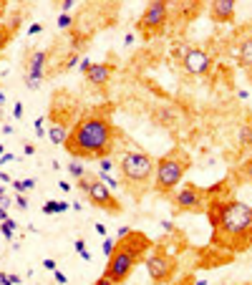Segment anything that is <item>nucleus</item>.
I'll use <instances>...</instances> for the list:
<instances>
[{
	"label": "nucleus",
	"mask_w": 252,
	"mask_h": 285,
	"mask_svg": "<svg viewBox=\"0 0 252 285\" xmlns=\"http://www.w3.org/2000/svg\"><path fill=\"white\" fill-rule=\"evenodd\" d=\"M174 209L177 212H207V192H202L197 184H184L182 189H177L172 194Z\"/></svg>",
	"instance_id": "nucleus-7"
},
{
	"label": "nucleus",
	"mask_w": 252,
	"mask_h": 285,
	"mask_svg": "<svg viewBox=\"0 0 252 285\" xmlns=\"http://www.w3.org/2000/svg\"><path fill=\"white\" fill-rule=\"evenodd\" d=\"M8 209H11V197H8V192L3 189V192H0V222L8 217Z\"/></svg>",
	"instance_id": "nucleus-19"
},
{
	"label": "nucleus",
	"mask_w": 252,
	"mask_h": 285,
	"mask_svg": "<svg viewBox=\"0 0 252 285\" xmlns=\"http://www.w3.org/2000/svg\"><path fill=\"white\" fill-rule=\"evenodd\" d=\"M99 169H101L104 174H109V172L114 169V159H111V157H104V159H99Z\"/></svg>",
	"instance_id": "nucleus-24"
},
{
	"label": "nucleus",
	"mask_w": 252,
	"mask_h": 285,
	"mask_svg": "<svg viewBox=\"0 0 252 285\" xmlns=\"http://www.w3.org/2000/svg\"><path fill=\"white\" fill-rule=\"evenodd\" d=\"M13 187H16V192L18 194H23V192H31L33 187H36V179H13Z\"/></svg>",
	"instance_id": "nucleus-18"
},
{
	"label": "nucleus",
	"mask_w": 252,
	"mask_h": 285,
	"mask_svg": "<svg viewBox=\"0 0 252 285\" xmlns=\"http://www.w3.org/2000/svg\"><path fill=\"white\" fill-rule=\"evenodd\" d=\"M73 247H76V252H78L86 262H91V252H89V247H86V242H83V240H76V242H73Z\"/></svg>",
	"instance_id": "nucleus-23"
},
{
	"label": "nucleus",
	"mask_w": 252,
	"mask_h": 285,
	"mask_svg": "<svg viewBox=\"0 0 252 285\" xmlns=\"http://www.w3.org/2000/svg\"><path fill=\"white\" fill-rule=\"evenodd\" d=\"M192 167V159L184 149H172L169 154H164L161 159H156V169H154V189L164 197H172L177 184L182 182L184 172Z\"/></svg>",
	"instance_id": "nucleus-5"
},
{
	"label": "nucleus",
	"mask_w": 252,
	"mask_h": 285,
	"mask_svg": "<svg viewBox=\"0 0 252 285\" xmlns=\"http://www.w3.org/2000/svg\"><path fill=\"white\" fill-rule=\"evenodd\" d=\"M68 174L76 177V179H81V177H86V167H83L81 162H71V164H68Z\"/></svg>",
	"instance_id": "nucleus-21"
},
{
	"label": "nucleus",
	"mask_w": 252,
	"mask_h": 285,
	"mask_svg": "<svg viewBox=\"0 0 252 285\" xmlns=\"http://www.w3.org/2000/svg\"><path fill=\"white\" fill-rule=\"evenodd\" d=\"M244 172H247V179H249V182H252V159H249V162H247V169H244Z\"/></svg>",
	"instance_id": "nucleus-46"
},
{
	"label": "nucleus",
	"mask_w": 252,
	"mask_h": 285,
	"mask_svg": "<svg viewBox=\"0 0 252 285\" xmlns=\"http://www.w3.org/2000/svg\"><path fill=\"white\" fill-rule=\"evenodd\" d=\"M0 111H3V109H0Z\"/></svg>",
	"instance_id": "nucleus-52"
},
{
	"label": "nucleus",
	"mask_w": 252,
	"mask_h": 285,
	"mask_svg": "<svg viewBox=\"0 0 252 285\" xmlns=\"http://www.w3.org/2000/svg\"><path fill=\"white\" fill-rule=\"evenodd\" d=\"M89 66H91V61H89V58H83V61H81V66H78V68H81V74H86V71H89Z\"/></svg>",
	"instance_id": "nucleus-43"
},
{
	"label": "nucleus",
	"mask_w": 252,
	"mask_h": 285,
	"mask_svg": "<svg viewBox=\"0 0 252 285\" xmlns=\"http://www.w3.org/2000/svg\"><path fill=\"white\" fill-rule=\"evenodd\" d=\"M111 71H114L111 63H91L83 76H86L89 84H94V86H106L109 79H111Z\"/></svg>",
	"instance_id": "nucleus-13"
},
{
	"label": "nucleus",
	"mask_w": 252,
	"mask_h": 285,
	"mask_svg": "<svg viewBox=\"0 0 252 285\" xmlns=\"http://www.w3.org/2000/svg\"><path fill=\"white\" fill-rule=\"evenodd\" d=\"M16 204L26 212V209H28V197H26V194H18V197H16Z\"/></svg>",
	"instance_id": "nucleus-28"
},
{
	"label": "nucleus",
	"mask_w": 252,
	"mask_h": 285,
	"mask_svg": "<svg viewBox=\"0 0 252 285\" xmlns=\"http://www.w3.org/2000/svg\"><path fill=\"white\" fill-rule=\"evenodd\" d=\"M6 154V149H3V144H0V157H3Z\"/></svg>",
	"instance_id": "nucleus-51"
},
{
	"label": "nucleus",
	"mask_w": 252,
	"mask_h": 285,
	"mask_svg": "<svg viewBox=\"0 0 252 285\" xmlns=\"http://www.w3.org/2000/svg\"><path fill=\"white\" fill-rule=\"evenodd\" d=\"M58 189H63V192H68V189H71V184H68V182H58Z\"/></svg>",
	"instance_id": "nucleus-47"
},
{
	"label": "nucleus",
	"mask_w": 252,
	"mask_h": 285,
	"mask_svg": "<svg viewBox=\"0 0 252 285\" xmlns=\"http://www.w3.org/2000/svg\"><path fill=\"white\" fill-rule=\"evenodd\" d=\"M239 63H242L247 71H252V38H244V41L239 43Z\"/></svg>",
	"instance_id": "nucleus-14"
},
{
	"label": "nucleus",
	"mask_w": 252,
	"mask_h": 285,
	"mask_svg": "<svg viewBox=\"0 0 252 285\" xmlns=\"http://www.w3.org/2000/svg\"><path fill=\"white\" fill-rule=\"evenodd\" d=\"M71 209H76V212H81V209H83V204H81V202H71Z\"/></svg>",
	"instance_id": "nucleus-48"
},
{
	"label": "nucleus",
	"mask_w": 252,
	"mask_h": 285,
	"mask_svg": "<svg viewBox=\"0 0 252 285\" xmlns=\"http://www.w3.org/2000/svg\"><path fill=\"white\" fill-rule=\"evenodd\" d=\"M209 16L217 23H232L234 21V3L232 0H214L209 6Z\"/></svg>",
	"instance_id": "nucleus-12"
},
{
	"label": "nucleus",
	"mask_w": 252,
	"mask_h": 285,
	"mask_svg": "<svg viewBox=\"0 0 252 285\" xmlns=\"http://www.w3.org/2000/svg\"><path fill=\"white\" fill-rule=\"evenodd\" d=\"M144 260H146V272H149L151 282H156V285L172 282V277L177 272V257L174 255H169L166 250H154Z\"/></svg>",
	"instance_id": "nucleus-6"
},
{
	"label": "nucleus",
	"mask_w": 252,
	"mask_h": 285,
	"mask_svg": "<svg viewBox=\"0 0 252 285\" xmlns=\"http://www.w3.org/2000/svg\"><path fill=\"white\" fill-rule=\"evenodd\" d=\"M0 182H3V184H13V177L8 172H0Z\"/></svg>",
	"instance_id": "nucleus-37"
},
{
	"label": "nucleus",
	"mask_w": 252,
	"mask_h": 285,
	"mask_svg": "<svg viewBox=\"0 0 252 285\" xmlns=\"http://www.w3.org/2000/svg\"><path fill=\"white\" fill-rule=\"evenodd\" d=\"M212 245L239 252L252 245V204L239 199H212L207 204Z\"/></svg>",
	"instance_id": "nucleus-1"
},
{
	"label": "nucleus",
	"mask_w": 252,
	"mask_h": 285,
	"mask_svg": "<svg viewBox=\"0 0 252 285\" xmlns=\"http://www.w3.org/2000/svg\"><path fill=\"white\" fill-rule=\"evenodd\" d=\"M46 63H48V51H31L26 56V86L31 91L41 89V81L46 76Z\"/></svg>",
	"instance_id": "nucleus-10"
},
{
	"label": "nucleus",
	"mask_w": 252,
	"mask_h": 285,
	"mask_svg": "<svg viewBox=\"0 0 252 285\" xmlns=\"http://www.w3.org/2000/svg\"><path fill=\"white\" fill-rule=\"evenodd\" d=\"M94 230H96V232H99L101 237H106V225H101V222H96V225H94Z\"/></svg>",
	"instance_id": "nucleus-38"
},
{
	"label": "nucleus",
	"mask_w": 252,
	"mask_h": 285,
	"mask_svg": "<svg viewBox=\"0 0 252 285\" xmlns=\"http://www.w3.org/2000/svg\"><path fill=\"white\" fill-rule=\"evenodd\" d=\"M114 247H116V240H111V237H106V240H104V245H101V250H104V255H106V257H111Z\"/></svg>",
	"instance_id": "nucleus-25"
},
{
	"label": "nucleus",
	"mask_w": 252,
	"mask_h": 285,
	"mask_svg": "<svg viewBox=\"0 0 252 285\" xmlns=\"http://www.w3.org/2000/svg\"><path fill=\"white\" fill-rule=\"evenodd\" d=\"M53 277H56V280H58V282H66V275H63V272H58V270H56V272H53Z\"/></svg>",
	"instance_id": "nucleus-45"
},
{
	"label": "nucleus",
	"mask_w": 252,
	"mask_h": 285,
	"mask_svg": "<svg viewBox=\"0 0 252 285\" xmlns=\"http://www.w3.org/2000/svg\"><path fill=\"white\" fill-rule=\"evenodd\" d=\"M43 267L51 270V272H56V260H53V257H46V260H43Z\"/></svg>",
	"instance_id": "nucleus-32"
},
{
	"label": "nucleus",
	"mask_w": 252,
	"mask_h": 285,
	"mask_svg": "<svg viewBox=\"0 0 252 285\" xmlns=\"http://www.w3.org/2000/svg\"><path fill=\"white\" fill-rule=\"evenodd\" d=\"M6 106V94H3V89H0V109Z\"/></svg>",
	"instance_id": "nucleus-50"
},
{
	"label": "nucleus",
	"mask_w": 252,
	"mask_h": 285,
	"mask_svg": "<svg viewBox=\"0 0 252 285\" xmlns=\"http://www.w3.org/2000/svg\"><path fill=\"white\" fill-rule=\"evenodd\" d=\"M166 18H169V6L156 0V3L146 6V11L141 13L139 18V31L144 33V38L154 36V33H161L164 26H166Z\"/></svg>",
	"instance_id": "nucleus-8"
},
{
	"label": "nucleus",
	"mask_w": 252,
	"mask_h": 285,
	"mask_svg": "<svg viewBox=\"0 0 252 285\" xmlns=\"http://www.w3.org/2000/svg\"><path fill=\"white\" fill-rule=\"evenodd\" d=\"M13 116H16V119H23V104H16V106H13Z\"/></svg>",
	"instance_id": "nucleus-34"
},
{
	"label": "nucleus",
	"mask_w": 252,
	"mask_h": 285,
	"mask_svg": "<svg viewBox=\"0 0 252 285\" xmlns=\"http://www.w3.org/2000/svg\"><path fill=\"white\" fill-rule=\"evenodd\" d=\"M41 31H43V26H41V23H33V26L28 28V33H31V36H38Z\"/></svg>",
	"instance_id": "nucleus-33"
},
{
	"label": "nucleus",
	"mask_w": 252,
	"mask_h": 285,
	"mask_svg": "<svg viewBox=\"0 0 252 285\" xmlns=\"http://www.w3.org/2000/svg\"><path fill=\"white\" fill-rule=\"evenodd\" d=\"M13 159H16V157H13L11 152H6L3 157H0V164H6V162H13Z\"/></svg>",
	"instance_id": "nucleus-42"
},
{
	"label": "nucleus",
	"mask_w": 252,
	"mask_h": 285,
	"mask_svg": "<svg viewBox=\"0 0 252 285\" xmlns=\"http://www.w3.org/2000/svg\"><path fill=\"white\" fill-rule=\"evenodd\" d=\"M89 199H91V204L94 207H99V209H106V212H111V215H119L124 207H121V202L116 199V194L96 177V174H91V187H89Z\"/></svg>",
	"instance_id": "nucleus-9"
},
{
	"label": "nucleus",
	"mask_w": 252,
	"mask_h": 285,
	"mask_svg": "<svg viewBox=\"0 0 252 285\" xmlns=\"http://www.w3.org/2000/svg\"><path fill=\"white\" fill-rule=\"evenodd\" d=\"M94 285H114V282H111V280H109L106 275H101V277H99V280H96Z\"/></svg>",
	"instance_id": "nucleus-41"
},
{
	"label": "nucleus",
	"mask_w": 252,
	"mask_h": 285,
	"mask_svg": "<svg viewBox=\"0 0 252 285\" xmlns=\"http://www.w3.org/2000/svg\"><path fill=\"white\" fill-rule=\"evenodd\" d=\"M119 129L104 114H83L66 139V152L78 159H104L116 147Z\"/></svg>",
	"instance_id": "nucleus-2"
},
{
	"label": "nucleus",
	"mask_w": 252,
	"mask_h": 285,
	"mask_svg": "<svg viewBox=\"0 0 252 285\" xmlns=\"http://www.w3.org/2000/svg\"><path fill=\"white\" fill-rule=\"evenodd\" d=\"M78 63V56H68V61H66V68H73Z\"/></svg>",
	"instance_id": "nucleus-39"
},
{
	"label": "nucleus",
	"mask_w": 252,
	"mask_h": 285,
	"mask_svg": "<svg viewBox=\"0 0 252 285\" xmlns=\"http://www.w3.org/2000/svg\"><path fill=\"white\" fill-rule=\"evenodd\" d=\"M156 169V159L146 152L139 149H129L121 154L119 159V172H121V187H126V192L131 197H141L149 187H151V177Z\"/></svg>",
	"instance_id": "nucleus-4"
},
{
	"label": "nucleus",
	"mask_w": 252,
	"mask_h": 285,
	"mask_svg": "<svg viewBox=\"0 0 252 285\" xmlns=\"http://www.w3.org/2000/svg\"><path fill=\"white\" fill-rule=\"evenodd\" d=\"M71 23H73V18L66 16V13H61V18H58V28H68Z\"/></svg>",
	"instance_id": "nucleus-27"
},
{
	"label": "nucleus",
	"mask_w": 252,
	"mask_h": 285,
	"mask_svg": "<svg viewBox=\"0 0 252 285\" xmlns=\"http://www.w3.org/2000/svg\"><path fill=\"white\" fill-rule=\"evenodd\" d=\"M3 134H13V126L11 124H3Z\"/></svg>",
	"instance_id": "nucleus-49"
},
{
	"label": "nucleus",
	"mask_w": 252,
	"mask_h": 285,
	"mask_svg": "<svg viewBox=\"0 0 252 285\" xmlns=\"http://www.w3.org/2000/svg\"><path fill=\"white\" fill-rule=\"evenodd\" d=\"M151 247H154V245H151V240H149L144 232L131 230L126 237L116 240V247H114V252H111V257H109V262H106L104 275H106L114 285L126 282V277L134 272V267L146 257V252H149Z\"/></svg>",
	"instance_id": "nucleus-3"
},
{
	"label": "nucleus",
	"mask_w": 252,
	"mask_h": 285,
	"mask_svg": "<svg viewBox=\"0 0 252 285\" xmlns=\"http://www.w3.org/2000/svg\"><path fill=\"white\" fill-rule=\"evenodd\" d=\"M73 6H76V0H63V3H61V11H63L66 16H68V11H71Z\"/></svg>",
	"instance_id": "nucleus-30"
},
{
	"label": "nucleus",
	"mask_w": 252,
	"mask_h": 285,
	"mask_svg": "<svg viewBox=\"0 0 252 285\" xmlns=\"http://www.w3.org/2000/svg\"><path fill=\"white\" fill-rule=\"evenodd\" d=\"M177 285H194V275H184Z\"/></svg>",
	"instance_id": "nucleus-36"
},
{
	"label": "nucleus",
	"mask_w": 252,
	"mask_h": 285,
	"mask_svg": "<svg viewBox=\"0 0 252 285\" xmlns=\"http://www.w3.org/2000/svg\"><path fill=\"white\" fill-rule=\"evenodd\" d=\"M68 209H71L68 202H58V199H56V215H58V212H68Z\"/></svg>",
	"instance_id": "nucleus-31"
},
{
	"label": "nucleus",
	"mask_w": 252,
	"mask_h": 285,
	"mask_svg": "<svg viewBox=\"0 0 252 285\" xmlns=\"http://www.w3.org/2000/svg\"><path fill=\"white\" fill-rule=\"evenodd\" d=\"M99 179H101V182H104V184H106L111 192H116V189L121 187V182H119V179H114L111 174H104V172H101V177H99Z\"/></svg>",
	"instance_id": "nucleus-22"
},
{
	"label": "nucleus",
	"mask_w": 252,
	"mask_h": 285,
	"mask_svg": "<svg viewBox=\"0 0 252 285\" xmlns=\"http://www.w3.org/2000/svg\"><path fill=\"white\" fill-rule=\"evenodd\" d=\"M23 152H26V157H31V154H36V147L33 144H23Z\"/></svg>",
	"instance_id": "nucleus-40"
},
{
	"label": "nucleus",
	"mask_w": 252,
	"mask_h": 285,
	"mask_svg": "<svg viewBox=\"0 0 252 285\" xmlns=\"http://www.w3.org/2000/svg\"><path fill=\"white\" fill-rule=\"evenodd\" d=\"M0 285H13V277L6 275V272H0Z\"/></svg>",
	"instance_id": "nucleus-35"
},
{
	"label": "nucleus",
	"mask_w": 252,
	"mask_h": 285,
	"mask_svg": "<svg viewBox=\"0 0 252 285\" xmlns=\"http://www.w3.org/2000/svg\"><path fill=\"white\" fill-rule=\"evenodd\" d=\"M43 215H56V199H51V202L43 204Z\"/></svg>",
	"instance_id": "nucleus-29"
},
{
	"label": "nucleus",
	"mask_w": 252,
	"mask_h": 285,
	"mask_svg": "<svg viewBox=\"0 0 252 285\" xmlns=\"http://www.w3.org/2000/svg\"><path fill=\"white\" fill-rule=\"evenodd\" d=\"M16 230H18V222H16L13 217H6L3 222H0V235H3L6 240H13Z\"/></svg>",
	"instance_id": "nucleus-16"
},
{
	"label": "nucleus",
	"mask_w": 252,
	"mask_h": 285,
	"mask_svg": "<svg viewBox=\"0 0 252 285\" xmlns=\"http://www.w3.org/2000/svg\"><path fill=\"white\" fill-rule=\"evenodd\" d=\"M11 41H13V31L6 28V26H0V51H6Z\"/></svg>",
	"instance_id": "nucleus-20"
},
{
	"label": "nucleus",
	"mask_w": 252,
	"mask_h": 285,
	"mask_svg": "<svg viewBox=\"0 0 252 285\" xmlns=\"http://www.w3.org/2000/svg\"><path fill=\"white\" fill-rule=\"evenodd\" d=\"M182 68H184L189 76H204V74H209V68H212V56H209L204 48L189 46V48H184Z\"/></svg>",
	"instance_id": "nucleus-11"
},
{
	"label": "nucleus",
	"mask_w": 252,
	"mask_h": 285,
	"mask_svg": "<svg viewBox=\"0 0 252 285\" xmlns=\"http://www.w3.org/2000/svg\"><path fill=\"white\" fill-rule=\"evenodd\" d=\"M166 285H169V282H166Z\"/></svg>",
	"instance_id": "nucleus-53"
},
{
	"label": "nucleus",
	"mask_w": 252,
	"mask_h": 285,
	"mask_svg": "<svg viewBox=\"0 0 252 285\" xmlns=\"http://www.w3.org/2000/svg\"><path fill=\"white\" fill-rule=\"evenodd\" d=\"M237 139H239V144H242V147H252V124H249V121L239 126Z\"/></svg>",
	"instance_id": "nucleus-17"
},
{
	"label": "nucleus",
	"mask_w": 252,
	"mask_h": 285,
	"mask_svg": "<svg viewBox=\"0 0 252 285\" xmlns=\"http://www.w3.org/2000/svg\"><path fill=\"white\" fill-rule=\"evenodd\" d=\"M129 232H131V227H126V225H124V227H119V240H121V237H126Z\"/></svg>",
	"instance_id": "nucleus-44"
},
{
	"label": "nucleus",
	"mask_w": 252,
	"mask_h": 285,
	"mask_svg": "<svg viewBox=\"0 0 252 285\" xmlns=\"http://www.w3.org/2000/svg\"><path fill=\"white\" fill-rule=\"evenodd\" d=\"M33 126H36V136H38V139H43V136H46V129H43V116H38Z\"/></svg>",
	"instance_id": "nucleus-26"
},
{
	"label": "nucleus",
	"mask_w": 252,
	"mask_h": 285,
	"mask_svg": "<svg viewBox=\"0 0 252 285\" xmlns=\"http://www.w3.org/2000/svg\"><path fill=\"white\" fill-rule=\"evenodd\" d=\"M48 136H51V141H53V144L63 147V144H66V139H68V131H66V126H63V124H53V126H51V131H48Z\"/></svg>",
	"instance_id": "nucleus-15"
}]
</instances>
